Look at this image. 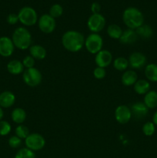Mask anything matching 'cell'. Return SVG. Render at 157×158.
<instances>
[{
  "instance_id": "obj_18",
  "label": "cell",
  "mask_w": 157,
  "mask_h": 158,
  "mask_svg": "<svg viewBox=\"0 0 157 158\" xmlns=\"http://www.w3.org/2000/svg\"><path fill=\"white\" fill-rule=\"evenodd\" d=\"M137 80H138V76L133 69H128L124 71L121 77L122 83L126 86H133Z\"/></svg>"
},
{
  "instance_id": "obj_13",
  "label": "cell",
  "mask_w": 157,
  "mask_h": 158,
  "mask_svg": "<svg viewBox=\"0 0 157 158\" xmlns=\"http://www.w3.org/2000/svg\"><path fill=\"white\" fill-rule=\"evenodd\" d=\"M15 46L12 39L9 36L0 37V56L2 57L11 56L15 50Z\"/></svg>"
},
{
  "instance_id": "obj_34",
  "label": "cell",
  "mask_w": 157,
  "mask_h": 158,
  "mask_svg": "<svg viewBox=\"0 0 157 158\" xmlns=\"http://www.w3.org/2000/svg\"><path fill=\"white\" fill-rule=\"evenodd\" d=\"M106 75V71L105 68L96 66V67L94 69L93 76L95 79H97V80H102V79L105 78Z\"/></svg>"
},
{
  "instance_id": "obj_22",
  "label": "cell",
  "mask_w": 157,
  "mask_h": 158,
  "mask_svg": "<svg viewBox=\"0 0 157 158\" xmlns=\"http://www.w3.org/2000/svg\"><path fill=\"white\" fill-rule=\"evenodd\" d=\"M143 103L149 109L157 107V92L155 90H149L144 95Z\"/></svg>"
},
{
  "instance_id": "obj_7",
  "label": "cell",
  "mask_w": 157,
  "mask_h": 158,
  "mask_svg": "<svg viewBox=\"0 0 157 158\" xmlns=\"http://www.w3.org/2000/svg\"><path fill=\"white\" fill-rule=\"evenodd\" d=\"M25 145L26 148L35 152L44 148L46 145V140L40 134L32 133L25 139Z\"/></svg>"
},
{
  "instance_id": "obj_29",
  "label": "cell",
  "mask_w": 157,
  "mask_h": 158,
  "mask_svg": "<svg viewBox=\"0 0 157 158\" xmlns=\"http://www.w3.org/2000/svg\"><path fill=\"white\" fill-rule=\"evenodd\" d=\"M14 158H35V154L31 150L23 148L17 151Z\"/></svg>"
},
{
  "instance_id": "obj_26",
  "label": "cell",
  "mask_w": 157,
  "mask_h": 158,
  "mask_svg": "<svg viewBox=\"0 0 157 158\" xmlns=\"http://www.w3.org/2000/svg\"><path fill=\"white\" fill-rule=\"evenodd\" d=\"M113 67L118 71H126L129 67V61L126 58L123 56H119L115 58L112 61Z\"/></svg>"
},
{
  "instance_id": "obj_10",
  "label": "cell",
  "mask_w": 157,
  "mask_h": 158,
  "mask_svg": "<svg viewBox=\"0 0 157 158\" xmlns=\"http://www.w3.org/2000/svg\"><path fill=\"white\" fill-rule=\"evenodd\" d=\"M132 118L130 107L126 105H119L115 108V119L120 124H126Z\"/></svg>"
},
{
  "instance_id": "obj_28",
  "label": "cell",
  "mask_w": 157,
  "mask_h": 158,
  "mask_svg": "<svg viewBox=\"0 0 157 158\" xmlns=\"http://www.w3.org/2000/svg\"><path fill=\"white\" fill-rule=\"evenodd\" d=\"M142 131L146 137H151L155 132V125L152 123V121H148L143 124L142 127Z\"/></svg>"
},
{
  "instance_id": "obj_23",
  "label": "cell",
  "mask_w": 157,
  "mask_h": 158,
  "mask_svg": "<svg viewBox=\"0 0 157 158\" xmlns=\"http://www.w3.org/2000/svg\"><path fill=\"white\" fill-rule=\"evenodd\" d=\"M145 77L148 81L157 82V64L155 63H149L145 66Z\"/></svg>"
},
{
  "instance_id": "obj_33",
  "label": "cell",
  "mask_w": 157,
  "mask_h": 158,
  "mask_svg": "<svg viewBox=\"0 0 157 158\" xmlns=\"http://www.w3.org/2000/svg\"><path fill=\"white\" fill-rule=\"evenodd\" d=\"M22 64L24 66L25 69H30V68L35 67V60L30 55H28L25 56L22 60Z\"/></svg>"
},
{
  "instance_id": "obj_2",
  "label": "cell",
  "mask_w": 157,
  "mask_h": 158,
  "mask_svg": "<svg viewBox=\"0 0 157 158\" xmlns=\"http://www.w3.org/2000/svg\"><path fill=\"white\" fill-rule=\"evenodd\" d=\"M123 21L128 29L135 30L144 24V15L137 8L128 7L123 13Z\"/></svg>"
},
{
  "instance_id": "obj_27",
  "label": "cell",
  "mask_w": 157,
  "mask_h": 158,
  "mask_svg": "<svg viewBox=\"0 0 157 158\" xmlns=\"http://www.w3.org/2000/svg\"><path fill=\"white\" fill-rule=\"evenodd\" d=\"M15 135H16L17 137L22 139H26L28 136L30 134L29 133V130L28 128V127H26L24 124H19L15 127Z\"/></svg>"
},
{
  "instance_id": "obj_25",
  "label": "cell",
  "mask_w": 157,
  "mask_h": 158,
  "mask_svg": "<svg viewBox=\"0 0 157 158\" xmlns=\"http://www.w3.org/2000/svg\"><path fill=\"white\" fill-rule=\"evenodd\" d=\"M107 32L108 35L110 37L111 39L113 40H119L121 37L122 33H123V30L119 26L116 24H111L108 26L107 28Z\"/></svg>"
},
{
  "instance_id": "obj_19",
  "label": "cell",
  "mask_w": 157,
  "mask_h": 158,
  "mask_svg": "<svg viewBox=\"0 0 157 158\" xmlns=\"http://www.w3.org/2000/svg\"><path fill=\"white\" fill-rule=\"evenodd\" d=\"M29 54L35 60H44L47 55V51L41 45H33L29 47Z\"/></svg>"
},
{
  "instance_id": "obj_9",
  "label": "cell",
  "mask_w": 157,
  "mask_h": 158,
  "mask_svg": "<svg viewBox=\"0 0 157 158\" xmlns=\"http://www.w3.org/2000/svg\"><path fill=\"white\" fill-rule=\"evenodd\" d=\"M38 26L42 32L50 34L55 29L56 23L55 19L52 18L49 14H43L38 18Z\"/></svg>"
},
{
  "instance_id": "obj_35",
  "label": "cell",
  "mask_w": 157,
  "mask_h": 158,
  "mask_svg": "<svg viewBox=\"0 0 157 158\" xmlns=\"http://www.w3.org/2000/svg\"><path fill=\"white\" fill-rule=\"evenodd\" d=\"M6 21L9 25H15L18 21V14L15 13H10L8 15Z\"/></svg>"
},
{
  "instance_id": "obj_6",
  "label": "cell",
  "mask_w": 157,
  "mask_h": 158,
  "mask_svg": "<svg viewBox=\"0 0 157 158\" xmlns=\"http://www.w3.org/2000/svg\"><path fill=\"white\" fill-rule=\"evenodd\" d=\"M22 80L27 86L35 87L41 83L42 76L38 69L33 67L25 69L22 73Z\"/></svg>"
},
{
  "instance_id": "obj_8",
  "label": "cell",
  "mask_w": 157,
  "mask_h": 158,
  "mask_svg": "<svg viewBox=\"0 0 157 158\" xmlns=\"http://www.w3.org/2000/svg\"><path fill=\"white\" fill-rule=\"evenodd\" d=\"M106 23V19L102 14H92L88 19L87 26L92 33H99L103 30Z\"/></svg>"
},
{
  "instance_id": "obj_5",
  "label": "cell",
  "mask_w": 157,
  "mask_h": 158,
  "mask_svg": "<svg viewBox=\"0 0 157 158\" xmlns=\"http://www.w3.org/2000/svg\"><path fill=\"white\" fill-rule=\"evenodd\" d=\"M85 47L91 54L95 55L103 49V39L99 33H91L85 39Z\"/></svg>"
},
{
  "instance_id": "obj_30",
  "label": "cell",
  "mask_w": 157,
  "mask_h": 158,
  "mask_svg": "<svg viewBox=\"0 0 157 158\" xmlns=\"http://www.w3.org/2000/svg\"><path fill=\"white\" fill-rule=\"evenodd\" d=\"M63 13V8L59 4H54L49 9V15L54 19L58 18Z\"/></svg>"
},
{
  "instance_id": "obj_1",
  "label": "cell",
  "mask_w": 157,
  "mask_h": 158,
  "mask_svg": "<svg viewBox=\"0 0 157 158\" xmlns=\"http://www.w3.org/2000/svg\"><path fill=\"white\" fill-rule=\"evenodd\" d=\"M62 44L69 52H77L84 47L85 37L78 31L68 30L62 36Z\"/></svg>"
},
{
  "instance_id": "obj_36",
  "label": "cell",
  "mask_w": 157,
  "mask_h": 158,
  "mask_svg": "<svg viewBox=\"0 0 157 158\" xmlns=\"http://www.w3.org/2000/svg\"><path fill=\"white\" fill-rule=\"evenodd\" d=\"M100 10H101V6L99 2H93L91 5V11L92 14L99 13Z\"/></svg>"
},
{
  "instance_id": "obj_20",
  "label": "cell",
  "mask_w": 157,
  "mask_h": 158,
  "mask_svg": "<svg viewBox=\"0 0 157 158\" xmlns=\"http://www.w3.org/2000/svg\"><path fill=\"white\" fill-rule=\"evenodd\" d=\"M133 89L135 94L139 95H145L150 90V83L147 80H138L133 85Z\"/></svg>"
},
{
  "instance_id": "obj_4",
  "label": "cell",
  "mask_w": 157,
  "mask_h": 158,
  "mask_svg": "<svg viewBox=\"0 0 157 158\" xmlns=\"http://www.w3.org/2000/svg\"><path fill=\"white\" fill-rule=\"evenodd\" d=\"M18 21L25 26H32L38 23V15L33 8L24 6L18 13Z\"/></svg>"
},
{
  "instance_id": "obj_37",
  "label": "cell",
  "mask_w": 157,
  "mask_h": 158,
  "mask_svg": "<svg viewBox=\"0 0 157 158\" xmlns=\"http://www.w3.org/2000/svg\"><path fill=\"white\" fill-rule=\"evenodd\" d=\"M152 123L157 126V110L154 113L153 116H152Z\"/></svg>"
},
{
  "instance_id": "obj_31",
  "label": "cell",
  "mask_w": 157,
  "mask_h": 158,
  "mask_svg": "<svg viewBox=\"0 0 157 158\" xmlns=\"http://www.w3.org/2000/svg\"><path fill=\"white\" fill-rule=\"evenodd\" d=\"M12 131V126L10 123L6 120H2L0 121V136L5 137L10 134Z\"/></svg>"
},
{
  "instance_id": "obj_11",
  "label": "cell",
  "mask_w": 157,
  "mask_h": 158,
  "mask_svg": "<svg viewBox=\"0 0 157 158\" xmlns=\"http://www.w3.org/2000/svg\"><path fill=\"white\" fill-rule=\"evenodd\" d=\"M128 61L129 66H130L132 69H140L146 66L147 58L143 52H134L129 55Z\"/></svg>"
},
{
  "instance_id": "obj_12",
  "label": "cell",
  "mask_w": 157,
  "mask_h": 158,
  "mask_svg": "<svg viewBox=\"0 0 157 158\" xmlns=\"http://www.w3.org/2000/svg\"><path fill=\"white\" fill-rule=\"evenodd\" d=\"M112 61L113 59H112V53L107 49H103L95 56V63L99 67L106 69L112 63Z\"/></svg>"
},
{
  "instance_id": "obj_24",
  "label": "cell",
  "mask_w": 157,
  "mask_h": 158,
  "mask_svg": "<svg viewBox=\"0 0 157 158\" xmlns=\"http://www.w3.org/2000/svg\"><path fill=\"white\" fill-rule=\"evenodd\" d=\"M138 37L143 39V40H148L152 38L153 35V29L150 26L147 24H143L141 26L135 29Z\"/></svg>"
},
{
  "instance_id": "obj_3",
  "label": "cell",
  "mask_w": 157,
  "mask_h": 158,
  "mask_svg": "<svg viewBox=\"0 0 157 158\" xmlns=\"http://www.w3.org/2000/svg\"><path fill=\"white\" fill-rule=\"evenodd\" d=\"M12 40L15 48L20 50L29 49L32 43L31 32L26 27L20 26L14 30L12 35Z\"/></svg>"
},
{
  "instance_id": "obj_38",
  "label": "cell",
  "mask_w": 157,
  "mask_h": 158,
  "mask_svg": "<svg viewBox=\"0 0 157 158\" xmlns=\"http://www.w3.org/2000/svg\"><path fill=\"white\" fill-rule=\"evenodd\" d=\"M3 116H4V111H3L2 108L1 106H0V121H1V120H2Z\"/></svg>"
},
{
  "instance_id": "obj_14",
  "label": "cell",
  "mask_w": 157,
  "mask_h": 158,
  "mask_svg": "<svg viewBox=\"0 0 157 158\" xmlns=\"http://www.w3.org/2000/svg\"><path fill=\"white\" fill-rule=\"evenodd\" d=\"M132 117L135 120H143L149 114V108L143 102H135L130 106Z\"/></svg>"
},
{
  "instance_id": "obj_16",
  "label": "cell",
  "mask_w": 157,
  "mask_h": 158,
  "mask_svg": "<svg viewBox=\"0 0 157 158\" xmlns=\"http://www.w3.org/2000/svg\"><path fill=\"white\" fill-rule=\"evenodd\" d=\"M15 103V96L11 91H3L0 94V106L2 108H9Z\"/></svg>"
},
{
  "instance_id": "obj_32",
  "label": "cell",
  "mask_w": 157,
  "mask_h": 158,
  "mask_svg": "<svg viewBox=\"0 0 157 158\" xmlns=\"http://www.w3.org/2000/svg\"><path fill=\"white\" fill-rule=\"evenodd\" d=\"M22 140L19 137H17L16 135L12 136V137H9V140H8V143H9V146L10 148H13V149H16L18 148L22 145Z\"/></svg>"
},
{
  "instance_id": "obj_15",
  "label": "cell",
  "mask_w": 157,
  "mask_h": 158,
  "mask_svg": "<svg viewBox=\"0 0 157 158\" xmlns=\"http://www.w3.org/2000/svg\"><path fill=\"white\" fill-rule=\"evenodd\" d=\"M137 40H138V35L135 32V30L127 28L123 30L121 37L119 40L122 44L132 45L134 44L137 41Z\"/></svg>"
},
{
  "instance_id": "obj_17",
  "label": "cell",
  "mask_w": 157,
  "mask_h": 158,
  "mask_svg": "<svg viewBox=\"0 0 157 158\" xmlns=\"http://www.w3.org/2000/svg\"><path fill=\"white\" fill-rule=\"evenodd\" d=\"M7 70L12 75H20L23 73L25 67L22 64V62L18 60H12L8 63Z\"/></svg>"
},
{
  "instance_id": "obj_21",
  "label": "cell",
  "mask_w": 157,
  "mask_h": 158,
  "mask_svg": "<svg viewBox=\"0 0 157 158\" xmlns=\"http://www.w3.org/2000/svg\"><path fill=\"white\" fill-rule=\"evenodd\" d=\"M26 112L24 109L21 107H16L11 113V118L12 120L16 124H22L26 120Z\"/></svg>"
}]
</instances>
